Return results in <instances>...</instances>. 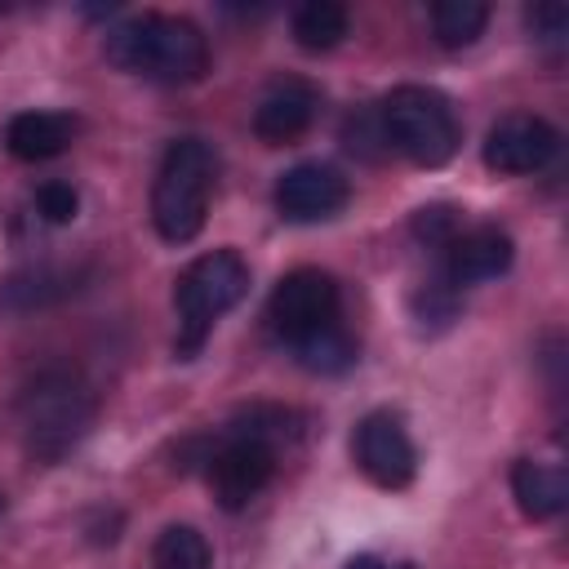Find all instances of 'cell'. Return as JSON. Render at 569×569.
<instances>
[{
  "label": "cell",
  "instance_id": "19",
  "mask_svg": "<svg viewBox=\"0 0 569 569\" xmlns=\"http://www.w3.org/2000/svg\"><path fill=\"white\" fill-rule=\"evenodd\" d=\"M458 227H462V218H458L453 204H427V209L413 213V236H418L427 249H445V244L458 236Z\"/></svg>",
  "mask_w": 569,
  "mask_h": 569
},
{
  "label": "cell",
  "instance_id": "8",
  "mask_svg": "<svg viewBox=\"0 0 569 569\" xmlns=\"http://www.w3.org/2000/svg\"><path fill=\"white\" fill-rule=\"evenodd\" d=\"M351 458H356L360 476L378 489H409L418 476V449H413L400 413H391V409H373L356 422Z\"/></svg>",
  "mask_w": 569,
  "mask_h": 569
},
{
  "label": "cell",
  "instance_id": "15",
  "mask_svg": "<svg viewBox=\"0 0 569 569\" xmlns=\"http://www.w3.org/2000/svg\"><path fill=\"white\" fill-rule=\"evenodd\" d=\"M511 498L529 520H556L569 507V476L556 462L516 458L511 462Z\"/></svg>",
  "mask_w": 569,
  "mask_h": 569
},
{
  "label": "cell",
  "instance_id": "9",
  "mask_svg": "<svg viewBox=\"0 0 569 569\" xmlns=\"http://www.w3.org/2000/svg\"><path fill=\"white\" fill-rule=\"evenodd\" d=\"M560 151V133L556 124H547L542 116L533 111H511L502 120L489 124L485 133V164L493 173H507V178H529V173H542Z\"/></svg>",
  "mask_w": 569,
  "mask_h": 569
},
{
  "label": "cell",
  "instance_id": "20",
  "mask_svg": "<svg viewBox=\"0 0 569 569\" xmlns=\"http://www.w3.org/2000/svg\"><path fill=\"white\" fill-rule=\"evenodd\" d=\"M36 209H40L44 222L67 227V222L76 218V209H80V196H76L71 182H44V187L36 191Z\"/></svg>",
  "mask_w": 569,
  "mask_h": 569
},
{
  "label": "cell",
  "instance_id": "5",
  "mask_svg": "<svg viewBox=\"0 0 569 569\" xmlns=\"http://www.w3.org/2000/svg\"><path fill=\"white\" fill-rule=\"evenodd\" d=\"M218 156L204 138H173L156 164L151 182V227L169 244H187L204 231L213 200Z\"/></svg>",
  "mask_w": 569,
  "mask_h": 569
},
{
  "label": "cell",
  "instance_id": "22",
  "mask_svg": "<svg viewBox=\"0 0 569 569\" xmlns=\"http://www.w3.org/2000/svg\"><path fill=\"white\" fill-rule=\"evenodd\" d=\"M342 569H391L387 560H378V556H351Z\"/></svg>",
  "mask_w": 569,
  "mask_h": 569
},
{
  "label": "cell",
  "instance_id": "12",
  "mask_svg": "<svg viewBox=\"0 0 569 569\" xmlns=\"http://www.w3.org/2000/svg\"><path fill=\"white\" fill-rule=\"evenodd\" d=\"M320 116V89L302 76H284V80H271L253 107V133L267 142V147H284V142H298Z\"/></svg>",
  "mask_w": 569,
  "mask_h": 569
},
{
  "label": "cell",
  "instance_id": "1",
  "mask_svg": "<svg viewBox=\"0 0 569 569\" xmlns=\"http://www.w3.org/2000/svg\"><path fill=\"white\" fill-rule=\"evenodd\" d=\"M298 436H302V413L280 405H249L218 436L191 440V449H196V462L204 467V480L218 507L240 511L271 485L280 445H293Z\"/></svg>",
  "mask_w": 569,
  "mask_h": 569
},
{
  "label": "cell",
  "instance_id": "4",
  "mask_svg": "<svg viewBox=\"0 0 569 569\" xmlns=\"http://www.w3.org/2000/svg\"><path fill=\"white\" fill-rule=\"evenodd\" d=\"M93 418H98V396L67 365H49L31 373L18 391V427L36 462H62L89 436Z\"/></svg>",
  "mask_w": 569,
  "mask_h": 569
},
{
  "label": "cell",
  "instance_id": "7",
  "mask_svg": "<svg viewBox=\"0 0 569 569\" xmlns=\"http://www.w3.org/2000/svg\"><path fill=\"white\" fill-rule=\"evenodd\" d=\"M244 293H249V262L236 249H213V253H200L196 262H187L182 276L173 280V311H178L173 351H178V360L200 356L213 325Z\"/></svg>",
  "mask_w": 569,
  "mask_h": 569
},
{
  "label": "cell",
  "instance_id": "11",
  "mask_svg": "<svg viewBox=\"0 0 569 569\" xmlns=\"http://www.w3.org/2000/svg\"><path fill=\"white\" fill-rule=\"evenodd\" d=\"M516 258V244L502 227H458V236L436 249V271L453 284V289H467V284H485V280H498Z\"/></svg>",
  "mask_w": 569,
  "mask_h": 569
},
{
  "label": "cell",
  "instance_id": "14",
  "mask_svg": "<svg viewBox=\"0 0 569 569\" xmlns=\"http://www.w3.org/2000/svg\"><path fill=\"white\" fill-rule=\"evenodd\" d=\"M76 138V120L62 116V111H18L9 124H4V147L13 160H27V164H40V160H53L71 147Z\"/></svg>",
  "mask_w": 569,
  "mask_h": 569
},
{
  "label": "cell",
  "instance_id": "3",
  "mask_svg": "<svg viewBox=\"0 0 569 569\" xmlns=\"http://www.w3.org/2000/svg\"><path fill=\"white\" fill-rule=\"evenodd\" d=\"M102 53L116 71L156 84H191L209 71V40L191 18L178 13H133L102 36Z\"/></svg>",
  "mask_w": 569,
  "mask_h": 569
},
{
  "label": "cell",
  "instance_id": "17",
  "mask_svg": "<svg viewBox=\"0 0 569 569\" xmlns=\"http://www.w3.org/2000/svg\"><path fill=\"white\" fill-rule=\"evenodd\" d=\"M431 36H436V44H445V49H467V44H476L480 36H485V27H489V4H480V0H440V4H431Z\"/></svg>",
  "mask_w": 569,
  "mask_h": 569
},
{
  "label": "cell",
  "instance_id": "10",
  "mask_svg": "<svg viewBox=\"0 0 569 569\" xmlns=\"http://www.w3.org/2000/svg\"><path fill=\"white\" fill-rule=\"evenodd\" d=\"M347 200H351V182L333 164H320V160H302L284 169L276 182V213L284 222H325L342 213Z\"/></svg>",
  "mask_w": 569,
  "mask_h": 569
},
{
  "label": "cell",
  "instance_id": "18",
  "mask_svg": "<svg viewBox=\"0 0 569 569\" xmlns=\"http://www.w3.org/2000/svg\"><path fill=\"white\" fill-rule=\"evenodd\" d=\"M151 565L156 569H213V556H209V542L200 529L169 525V529H160V538L151 547Z\"/></svg>",
  "mask_w": 569,
  "mask_h": 569
},
{
  "label": "cell",
  "instance_id": "2",
  "mask_svg": "<svg viewBox=\"0 0 569 569\" xmlns=\"http://www.w3.org/2000/svg\"><path fill=\"white\" fill-rule=\"evenodd\" d=\"M267 333L311 373H342L356 365V338L342 325V284L320 267H298L276 280Z\"/></svg>",
  "mask_w": 569,
  "mask_h": 569
},
{
  "label": "cell",
  "instance_id": "21",
  "mask_svg": "<svg viewBox=\"0 0 569 569\" xmlns=\"http://www.w3.org/2000/svg\"><path fill=\"white\" fill-rule=\"evenodd\" d=\"M525 22H529V31H533L538 40H560V36L569 31L565 4H533V9H525Z\"/></svg>",
  "mask_w": 569,
  "mask_h": 569
},
{
  "label": "cell",
  "instance_id": "6",
  "mask_svg": "<svg viewBox=\"0 0 569 569\" xmlns=\"http://www.w3.org/2000/svg\"><path fill=\"white\" fill-rule=\"evenodd\" d=\"M373 116H378L382 147L422 169H440L445 160H453V151L462 142L453 102L431 84H396L373 107Z\"/></svg>",
  "mask_w": 569,
  "mask_h": 569
},
{
  "label": "cell",
  "instance_id": "23",
  "mask_svg": "<svg viewBox=\"0 0 569 569\" xmlns=\"http://www.w3.org/2000/svg\"><path fill=\"white\" fill-rule=\"evenodd\" d=\"M0 516H4V493H0Z\"/></svg>",
  "mask_w": 569,
  "mask_h": 569
},
{
  "label": "cell",
  "instance_id": "16",
  "mask_svg": "<svg viewBox=\"0 0 569 569\" xmlns=\"http://www.w3.org/2000/svg\"><path fill=\"white\" fill-rule=\"evenodd\" d=\"M347 27H351V13L338 4V0H307L293 9L289 18V31L298 40V49L307 53H329L347 40Z\"/></svg>",
  "mask_w": 569,
  "mask_h": 569
},
{
  "label": "cell",
  "instance_id": "13",
  "mask_svg": "<svg viewBox=\"0 0 569 569\" xmlns=\"http://www.w3.org/2000/svg\"><path fill=\"white\" fill-rule=\"evenodd\" d=\"M76 289H80V271L76 267L36 262V267H22V271H13V276L0 280V311H9V316L44 311V307L71 298Z\"/></svg>",
  "mask_w": 569,
  "mask_h": 569
}]
</instances>
